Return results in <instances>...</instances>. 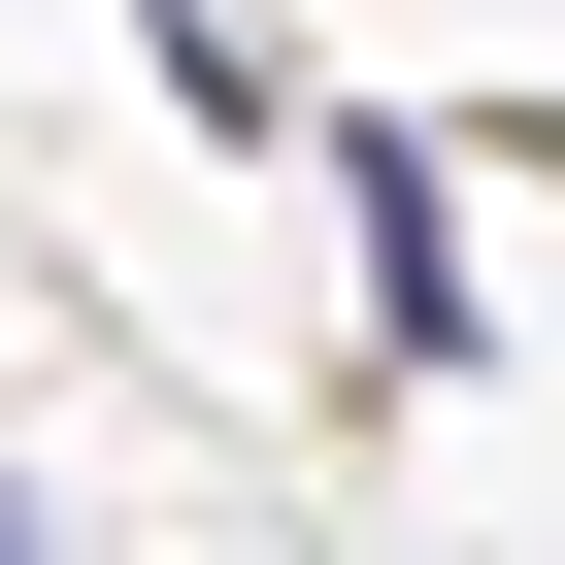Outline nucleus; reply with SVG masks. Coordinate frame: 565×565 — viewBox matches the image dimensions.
<instances>
[{
	"instance_id": "obj_1",
	"label": "nucleus",
	"mask_w": 565,
	"mask_h": 565,
	"mask_svg": "<svg viewBox=\"0 0 565 565\" xmlns=\"http://www.w3.org/2000/svg\"><path fill=\"white\" fill-rule=\"evenodd\" d=\"M333 200H366V333L466 366V200H433V134H333Z\"/></svg>"
},
{
	"instance_id": "obj_2",
	"label": "nucleus",
	"mask_w": 565,
	"mask_h": 565,
	"mask_svg": "<svg viewBox=\"0 0 565 565\" xmlns=\"http://www.w3.org/2000/svg\"><path fill=\"white\" fill-rule=\"evenodd\" d=\"M0 565H34V499H0Z\"/></svg>"
}]
</instances>
